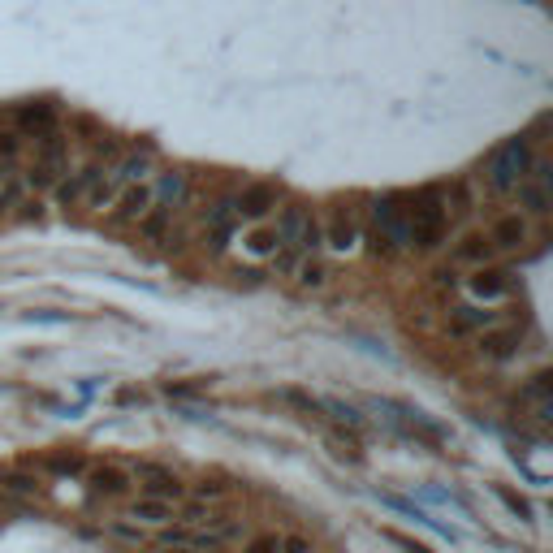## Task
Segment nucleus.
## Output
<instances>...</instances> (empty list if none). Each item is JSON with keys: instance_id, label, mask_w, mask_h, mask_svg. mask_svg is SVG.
Returning <instances> with one entry per match:
<instances>
[{"instance_id": "nucleus-1", "label": "nucleus", "mask_w": 553, "mask_h": 553, "mask_svg": "<svg viewBox=\"0 0 553 553\" xmlns=\"http://www.w3.org/2000/svg\"><path fill=\"white\" fill-rule=\"evenodd\" d=\"M536 164V147H532V135H514L506 143H497L493 152L484 156V169L480 178L493 195H514V186H523L528 173Z\"/></svg>"}, {"instance_id": "nucleus-2", "label": "nucleus", "mask_w": 553, "mask_h": 553, "mask_svg": "<svg viewBox=\"0 0 553 553\" xmlns=\"http://www.w3.org/2000/svg\"><path fill=\"white\" fill-rule=\"evenodd\" d=\"M402 208H407V247L411 251H436L445 242V234H450V220H445V208H441V191L402 195Z\"/></svg>"}, {"instance_id": "nucleus-3", "label": "nucleus", "mask_w": 553, "mask_h": 553, "mask_svg": "<svg viewBox=\"0 0 553 553\" xmlns=\"http://www.w3.org/2000/svg\"><path fill=\"white\" fill-rule=\"evenodd\" d=\"M368 247L372 256H394L407 247V208L402 195H380L368 217Z\"/></svg>"}, {"instance_id": "nucleus-4", "label": "nucleus", "mask_w": 553, "mask_h": 553, "mask_svg": "<svg viewBox=\"0 0 553 553\" xmlns=\"http://www.w3.org/2000/svg\"><path fill=\"white\" fill-rule=\"evenodd\" d=\"M372 411H380V419L394 428V433H402L407 441H424V445H445L450 441V433L441 428V424H433V419H424L419 411H411V407H402V402H394V398H372Z\"/></svg>"}, {"instance_id": "nucleus-5", "label": "nucleus", "mask_w": 553, "mask_h": 553, "mask_svg": "<svg viewBox=\"0 0 553 553\" xmlns=\"http://www.w3.org/2000/svg\"><path fill=\"white\" fill-rule=\"evenodd\" d=\"M135 489L143 497H156V501H169V506H178L191 497V489L182 484L178 472H169V467H160V463H138L135 467Z\"/></svg>"}, {"instance_id": "nucleus-6", "label": "nucleus", "mask_w": 553, "mask_h": 553, "mask_svg": "<svg viewBox=\"0 0 553 553\" xmlns=\"http://www.w3.org/2000/svg\"><path fill=\"white\" fill-rule=\"evenodd\" d=\"M238 208H234V195H225V199H217L212 208H203V247L212 251V256H220L230 242H234V234H238Z\"/></svg>"}, {"instance_id": "nucleus-7", "label": "nucleus", "mask_w": 553, "mask_h": 553, "mask_svg": "<svg viewBox=\"0 0 553 553\" xmlns=\"http://www.w3.org/2000/svg\"><path fill=\"white\" fill-rule=\"evenodd\" d=\"M276 203H281V186L276 182H251V186H242L234 195L238 220H247V225H264L273 217Z\"/></svg>"}, {"instance_id": "nucleus-8", "label": "nucleus", "mask_w": 553, "mask_h": 553, "mask_svg": "<svg viewBox=\"0 0 553 553\" xmlns=\"http://www.w3.org/2000/svg\"><path fill=\"white\" fill-rule=\"evenodd\" d=\"M467 295L475 303H501V298L514 295V273L501 268V264H484V268H472L467 276Z\"/></svg>"}, {"instance_id": "nucleus-9", "label": "nucleus", "mask_w": 553, "mask_h": 553, "mask_svg": "<svg viewBox=\"0 0 553 553\" xmlns=\"http://www.w3.org/2000/svg\"><path fill=\"white\" fill-rule=\"evenodd\" d=\"M156 203V195H152V186L147 182H130V186H121V195L113 199V212H108V225L113 230H126V225H135L147 208Z\"/></svg>"}, {"instance_id": "nucleus-10", "label": "nucleus", "mask_w": 553, "mask_h": 553, "mask_svg": "<svg viewBox=\"0 0 553 553\" xmlns=\"http://www.w3.org/2000/svg\"><path fill=\"white\" fill-rule=\"evenodd\" d=\"M359 242V217L351 208H333L329 217L320 220V247H329L337 256H346Z\"/></svg>"}, {"instance_id": "nucleus-11", "label": "nucleus", "mask_w": 553, "mask_h": 553, "mask_svg": "<svg viewBox=\"0 0 553 553\" xmlns=\"http://www.w3.org/2000/svg\"><path fill=\"white\" fill-rule=\"evenodd\" d=\"M104 173H108V169H104L99 160H87L79 173H65V178L52 186V199H57V208H74V203H82V199H87V191H91V186H96Z\"/></svg>"}, {"instance_id": "nucleus-12", "label": "nucleus", "mask_w": 553, "mask_h": 553, "mask_svg": "<svg viewBox=\"0 0 553 553\" xmlns=\"http://www.w3.org/2000/svg\"><path fill=\"white\" fill-rule=\"evenodd\" d=\"M87 489H91L96 497L121 501V497L135 493V475L126 472V467H117V463H99V467H91V472H87Z\"/></svg>"}, {"instance_id": "nucleus-13", "label": "nucleus", "mask_w": 553, "mask_h": 553, "mask_svg": "<svg viewBox=\"0 0 553 553\" xmlns=\"http://www.w3.org/2000/svg\"><path fill=\"white\" fill-rule=\"evenodd\" d=\"M121 519H130V523H138V528H169V523H173V506L138 493V497L126 501V514H121Z\"/></svg>"}, {"instance_id": "nucleus-14", "label": "nucleus", "mask_w": 553, "mask_h": 553, "mask_svg": "<svg viewBox=\"0 0 553 553\" xmlns=\"http://www.w3.org/2000/svg\"><path fill=\"white\" fill-rule=\"evenodd\" d=\"M152 160H156L152 143H138V147H130V152H121L117 164H113L108 173H113L121 186H130V182H143L147 173H152Z\"/></svg>"}, {"instance_id": "nucleus-15", "label": "nucleus", "mask_w": 553, "mask_h": 553, "mask_svg": "<svg viewBox=\"0 0 553 553\" xmlns=\"http://www.w3.org/2000/svg\"><path fill=\"white\" fill-rule=\"evenodd\" d=\"M14 121H18V135H35V143H40L43 135H57V108L52 104H22L18 113H14Z\"/></svg>"}, {"instance_id": "nucleus-16", "label": "nucleus", "mask_w": 553, "mask_h": 553, "mask_svg": "<svg viewBox=\"0 0 553 553\" xmlns=\"http://www.w3.org/2000/svg\"><path fill=\"white\" fill-rule=\"evenodd\" d=\"M528 217L523 212H511V217H497L493 230H489V242H493V251H519L523 242H528Z\"/></svg>"}, {"instance_id": "nucleus-17", "label": "nucleus", "mask_w": 553, "mask_h": 553, "mask_svg": "<svg viewBox=\"0 0 553 553\" xmlns=\"http://www.w3.org/2000/svg\"><path fill=\"white\" fill-rule=\"evenodd\" d=\"M519 342H523V337H519V329H484V333L475 337V351H480V355L484 359H497V363H501V359H511V355H519Z\"/></svg>"}, {"instance_id": "nucleus-18", "label": "nucleus", "mask_w": 553, "mask_h": 553, "mask_svg": "<svg viewBox=\"0 0 553 553\" xmlns=\"http://www.w3.org/2000/svg\"><path fill=\"white\" fill-rule=\"evenodd\" d=\"M307 217H312V208H303V203H286L281 208V217H276V242L281 247H290V251H298V238H303V225H307ZM303 256V251H298Z\"/></svg>"}, {"instance_id": "nucleus-19", "label": "nucleus", "mask_w": 553, "mask_h": 553, "mask_svg": "<svg viewBox=\"0 0 553 553\" xmlns=\"http://www.w3.org/2000/svg\"><path fill=\"white\" fill-rule=\"evenodd\" d=\"M519 402H523V407H532L536 419H549V411H553V376L549 372H536L532 380H523Z\"/></svg>"}, {"instance_id": "nucleus-20", "label": "nucleus", "mask_w": 553, "mask_h": 553, "mask_svg": "<svg viewBox=\"0 0 553 553\" xmlns=\"http://www.w3.org/2000/svg\"><path fill=\"white\" fill-rule=\"evenodd\" d=\"M497 251L489 234H463L455 242V264H467V268H484V264H493Z\"/></svg>"}, {"instance_id": "nucleus-21", "label": "nucleus", "mask_w": 553, "mask_h": 553, "mask_svg": "<svg viewBox=\"0 0 553 553\" xmlns=\"http://www.w3.org/2000/svg\"><path fill=\"white\" fill-rule=\"evenodd\" d=\"M173 212H178V208H169V203H152V208L135 220L138 238H143V242H164V234L173 230Z\"/></svg>"}, {"instance_id": "nucleus-22", "label": "nucleus", "mask_w": 553, "mask_h": 553, "mask_svg": "<svg viewBox=\"0 0 553 553\" xmlns=\"http://www.w3.org/2000/svg\"><path fill=\"white\" fill-rule=\"evenodd\" d=\"M152 195H156V203L182 208V203L191 199V178H186L182 169H164V173L156 178V186H152Z\"/></svg>"}, {"instance_id": "nucleus-23", "label": "nucleus", "mask_w": 553, "mask_h": 553, "mask_svg": "<svg viewBox=\"0 0 553 553\" xmlns=\"http://www.w3.org/2000/svg\"><path fill=\"white\" fill-rule=\"evenodd\" d=\"M514 195H519V208H523V217H536V220L549 217V182L528 178L523 186H514Z\"/></svg>"}, {"instance_id": "nucleus-24", "label": "nucleus", "mask_w": 553, "mask_h": 553, "mask_svg": "<svg viewBox=\"0 0 553 553\" xmlns=\"http://www.w3.org/2000/svg\"><path fill=\"white\" fill-rule=\"evenodd\" d=\"M217 506L212 501H199V497H186V501H178L173 506V523H182V528H212L217 523Z\"/></svg>"}, {"instance_id": "nucleus-25", "label": "nucleus", "mask_w": 553, "mask_h": 553, "mask_svg": "<svg viewBox=\"0 0 553 553\" xmlns=\"http://www.w3.org/2000/svg\"><path fill=\"white\" fill-rule=\"evenodd\" d=\"M276 402L295 407V411L303 415V419H312L316 428H324V424H329V415H324V402H320V398H312L307 389H281V394H276Z\"/></svg>"}, {"instance_id": "nucleus-26", "label": "nucleus", "mask_w": 553, "mask_h": 553, "mask_svg": "<svg viewBox=\"0 0 553 553\" xmlns=\"http://www.w3.org/2000/svg\"><path fill=\"white\" fill-rule=\"evenodd\" d=\"M497 324V312H480V307H455L450 316V333H484Z\"/></svg>"}, {"instance_id": "nucleus-27", "label": "nucleus", "mask_w": 553, "mask_h": 553, "mask_svg": "<svg viewBox=\"0 0 553 553\" xmlns=\"http://www.w3.org/2000/svg\"><path fill=\"white\" fill-rule=\"evenodd\" d=\"M65 173H70V169H61V164H43V160H35V164H31V169L22 173V182H26L31 191H52V186H57V182L65 178Z\"/></svg>"}, {"instance_id": "nucleus-28", "label": "nucleus", "mask_w": 553, "mask_h": 553, "mask_svg": "<svg viewBox=\"0 0 553 553\" xmlns=\"http://www.w3.org/2000/svg\"><path fill=\"white\" fill-rule=\"evenodd\" d=\"M117 195H121V182L113 178V173H104V178L87 191V199H82V203H87L91 212H104V208H113V199H117Z\"/></svg>"}, {"instance_id": "nucleus-29", "label": "nucleus", "mask_w": 553, "mask_h": 553, "mask_svg": "<svg viewBox=\"0 0 553 553\" xmlns=\"http://www.w3.org/2000/svg\"><path fill=\"white\" fill-rule=\"evenodd\" d=\"M441 208H445V220H463L472 217V191L455 182V186H445V199H441Z\"/></svg>"}, {"instance_id": "nucleus-30", "label": "nucleus", "mask_w": 553, "mask_h": 553, "mask_svg": "<svg viewBox=\"0 0 553 553\" xmlns=\"http://www.w3.org/2000/svg\"><path fill=\"white\" fill-rule=\"evenodd\" d=\"M493 497L501 501V506H506V511L514 514V519H519V523H532V519H536L532 501H528L523 493H514V489H506V484H493Z\"/></svg>"}, {"instance_id": "nucleus-31", "label": "nucleus", "mask_w": 553, "mask_h": 553, "mask_svg": "<svg viewBox=\"0 0 553 553\" xmlns=\"http://www.w3.org/2000/svg\"><path fill=\"white\" fill-rule=\"evenodd\" d=\"M295 281L303 286V290H320V286L329 281V268H324L316 256H303L298 259V268H295Z\"/></svg>"}, {"instance_id": "nucleus-32", "label": "nucleus", "mask_w": 553, "mask_h": 553, "mask_svg": "<svg viewBox=\"0 0 553 553\" xmlns=\"http://www.w3.org/2000/svg\"><path fill=\"white\" fill-rule=\"evenodd\" d=\"M65 130H70V138H79V143H96L99 135H108V130H104L96 117H87V113H70Z\"/></svg>"}, {"instance_id": "nucleus-33", "label": "nucleus", "mask_w": 553, "mask_h": 553, "mask_svg": "<svg viewBox=\"0 0 553 553\" xmlns=\"http://www.w3.org/2000/svg\"><path fill=\"white\" fill-rule=\"evenodd\" d=\"M276 247H281V242H276V230L273 225H256V230H251V234H247V251H251V256H273Z\"/></svg>"}, {"instance_id": "nucleus-34", "label": "nucleus", "mask_w": 553, "mask_h": 553, "mask_svg": "<svg viewBox=\"0 0 553 553\" xmlns=\"http://www.w3.org/2000/svg\"><path fill=\"white\" fill-rule=\"evenodd\" d=\"M22 195H26V182H22V173H9V169H5V178H0V212H14Z\"/></svg>"}, {"instance_id": "nucleus-35", "label": "nucleus", "mask_w": 553, "mask_h": 553, "mask_svg": "<svg viewBox=\"0 0 553 553\" xmlns=\"http://www.w3.org/2000/svg\"><path fill=\"white\" fill-rule=\"evenodd\" d=\"M0 493L35 497L40 493V480H35V475H22V472H9V475H0Z\"/></svg>"}, {"instance_id": "nucleus-36", "label": "nucleus", "mask_w": 553, "mask_h": 553, "mask_svg": "<svg viewBox=\"0 0 553 553\" xmlns=\"http://www.w3.org/2000/svg\"><path fill=\"white\" fill-rule=\"evenodd\" d=\"M380 501H385V506H389V511H398V514H407V519H415V523H424V528H436L433 519H428V514L419 511V506H415V501H407V497H394V493H380Z\"/></svg>"}, {"instance_id": "nucleus-37", "label": "nucleus", "mask_w": 553, "mask_h": 553, "mask_svg": "<svg viewBox=\"0 0 553 553\" xmlns=\"http://www.w3.org/2000/svg\"><path fill=\"white\" fill-rule=\"evenodd\" d=\"M108 536H113V540H121V545H143V540H147V536H143V528H138V523H130V519H113V523H108Z\"/></svg>"}, {"instance_id": "nucleus-38", "label": "nucleus", "mask_w": 553, "mask_h": 553, "mask_svg": "<svg viewBox=\"0 0 553 553\" xmlns=\"http://www.w3.org/2000/svg\"><path fill=\"white\" fill-rule=\"evenodd\" d=\"M242 553H281V532H259L242 540Z\"/></svg>"}, {"instance_id": "nucleus-39", "label": "nucleus", "mask_w": 553, "mask_h": 553, "mask_svg": "<svg viewBox=\"0 0 553 553\" xmlns=\"http://www.w3.org/2000/svg\"><path fill=\"white\" fill-rule=\"evenodd\" d=\"M48 467L57 475H79V472H87V463H82L79 455H52L48 458Z\"/></svg>"}, {"instance_id": "nucleus-40", "label": "nucleus", "mask_w": 553, "mask_h": 553, "mask_svg": "<svg viewBox=\"0 0 553 553\" xmlns=\"http://www.w3.org/2000/svg\"><path fill=\"white\" fill-rule=\"evenodd\" d=\"M281 553H316V545L303 532H281Z\"/></svg>"}, {"instance_id": "nucleus-41", "label": "nucleus", "mask_w": 553, "mask_h": 553, "mask_svg": "<svg viewBox=\"0 0 553 553\" xmlns=\"http://www.w3.org/2000/svg\"><path fill=\"white\" fill-rule=\"evenodd\" d=\"M18 152H22V135H18V130H0V160L9 164V160H18Z\"/></svg>"}, {"instance_id": "nucleus-42", "label": "nucleus", "mask_w": 553, "mask_h": 553, "mask_svg": "<svg viewBox=\"0 0 553 553\" xmlns=\"http://www.w3.org/2000/svg\"><path fill=\"white\" fill-rule=\"evenodd\" d=\"M18 220H43V199H31V195H22L18 199Z\"/></svg>"}, {"instance_id": "nucleus-43", "label": "nucleus", "mask_w": 553, "mask_h": 553, "mask_svg": "<svg viewBox=\"0 0 553 553\" xmlns=\"http://www.w3.org/2000/svg\"><path fill=\"white\" fill-rule=\"evenodd\" d=\"M225 493H230V484H217V480H203V484H195V497H199V501H212V506H217Z\"/></svg>"}, {"instance_id": "nucleus-44", "label": "nucleus", "mask_w": 553, "mask_h": 553, "mask_svg": "<svg viewBox=\"0 0 553 553\" xmlns=\"http://www.w3.org/2000/svg\"><path fill=\"white\" fill-rule=\"evenodd\" d=\"M385 540H389V545H398L402 553H433L428 545H419V540H411V536H402V532H385Z\"/></svg>"}, {"instance_id": "nucleus-45", "label": "nucleus", "mask_w": 553, "mask_h": 553, "mask_svg": "<svg viewBox=\"0 0 553 553\" xmlns=\"http://www.w3.org/2000/svg\"><path fill=\"white\" fill-rule=\"evenodd\" d=\"M433 286H436V290H455V268H436Z\"/></svg>"}, {"instance_id": "nucleus-46", "label": "nucleus", "mask_w": 553, "mask_h": 553, "mask_svg": "<svg viewBox=\"0 0 553 553\" xmlns=\"http://www.w3.org/2000/svg\"><path fill=\"white\" fill-rule=\"evenodd\" d=\"M156 553H199V549H186V545H156Z\"/></svg>"}, {"instance_id": "nucleus-47", "label": "nucleus", "mask_w": 553, "mask_h": 553, "mask_svg": "<svg viewBox=\"0 0 553 553\" xmlns=\"http://www.w3.org/2000/svg\"><path fill=\"white\" fill-rule=\"evenodd\" d=\"M0 178H5V164H0Z\"/></svg>"}, {"instance_id": "nucleus-48", "label": "nucleus", "mask_w": 553, "mask_h": 553, "mask_svg": "<svg viewBox=\"0 0 553 553\" xmlns=\"http://www.w3.org/2000/svg\"><path fill=\"white\" fill-rule=\"evenodd\" d=\"M0 121H5V113H0Z\"/></svg>"}]
</instances>
